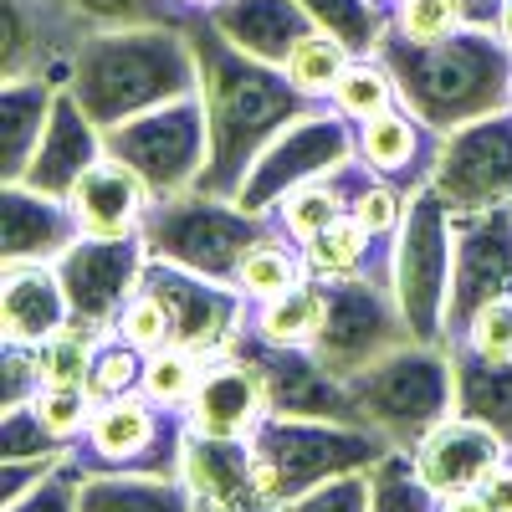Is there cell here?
<instances>
[{
  "label": "cell",
  "mask_w": 512,
  "mask_h": 512,
  "mask_svg": "<svg viewBox=\"0 0 512 512\" xmlns=\"http://www.w3.org/2000/svg\"><path fill=\"white\" fill-rule=\"evenodd\" d=\"M190 41H195V62H200L195 93H200L205 123H210V164H205L200 190L236 200L246 169L262 159V149L292 118H303L318 103L308 93H297L282 67L256 62L241 47H231L200 11L190 16Z\"/></svg>",
  "instance_id": "6da1fadb"
},
{
  "label": "cell",
  "mask_w": 512,
  "mask_h": 512,
  "mask_svg": "<svg viewBox=\"0 0 512 512\" xmlns=\"http://www.w3.org/2000/svg\"><path fill=\"white\" fill-rule=\"evenodd\" d=\"M379 57L395 72L400 103L436 134L512 108V41L492 21H472L446 41H405L390 31Z\"/></svg>",
  "instance_id": "7a4b0ae2"
},
{
  "label": "cell",
  "mask_w": 512,
  "mask_h": 512,
  "mask_svg": "<svg viewBox=\"0 0 512 512\" xmlns=\"http://www.w3.org/2000/svg\"><path fill=\"white\" fill-rule=\"evenodd\" d=\"M200 88V62L185 26H108L77 47L67 93L103 128L164 108Z\"/></svg>",
  "instance_id": "3957f363"
},
{
  "label": "cell",
  "mask_w": 512,
  "mask_h": 512,
  "mask_svg": "<svg viewBox=\"0 0 512 512\" xmlns=\"http://www.w3.org/2000/svg\"><path fill=\"white\" fill-rule=\"evenodd\" d=\"M349 395L359 405V420L400 446L415 451L446 415H456V369L446 344H415L405 338L400 349L374 359L369 369L349 374Z\"/></svg>",
  "instance_id": "277c9868"
},
{
  "label": "cell",
  "mask_w": 512,
  "mask_h": 512,
  "mask_svg": "<svg viewBox=\"0 0 512 512\" xmlns=\"http://www.w3.org/2000/svg\"><path fill=\"white\" fill-rule=\"evenodd\" d=\"M256 466H262L267 497L282 507L333 477L369 472V466L395 451L374 425L359 420H313V415H267L251 436Z\"/></svg>",
  "instance_id": "5b68a950"
},
{
  "label": "cell",
  "mask_w": 512,
  "mask_h": 512,
  "mask_svg": "<svg viewBox=\"0 0 512 512\" xmlns=\"http://www.w3.org/2000/svg\"><path fill=\"white\" fill-rule=\"evenodd\" d=\"M272 231H277V221L262 216V210H246L231 195L190 190L175 200H154L149 221H144V246L154 262H175L200 277L236 282L246 251Z\"/></svg>",
  "instance_id": "8992f818"
},
{
  "label": "cell",
  "mask_w": 512,
  "mask_h": 512,
  "mask_svg": "<svg viewBox=\"0 0 512 512\" xmlns=\"http://www.w3.org/2000/svg\"><path fill=\"white\" fill-rule=\"evenodd\" d=\"M390 251H395L390 282L410 338L415 344H446L451 282H456V216L431 185L410 190L405 221L390 236Z\"/></svg>",
  "instance_id": "52a82bcc"
},
{
  "label": "cell",
  "mask_w": 512,
  "mask_h": 512,
  "mask_svg": "<svg viewBox=\"0 0 512 512\" xmlns=\"http://www.w3.org/2000/svg\"><path fill=\"white\" fill-rule=\"evenodd\" d=\"M190 446L185 410H169L149 400L144 390H128L118 400H98L88 431H82L67 456L82 472H154L180 477V461Z\"/></svg>",
  "instance_id": "ba28073f"
},
{
  "label": "cell",
  "mask_w": 512,
  "mask_h": 512,
  "mask_svg": "<svg viewBox=\"0 0 512 512\" xmlns=\"http://www.w3.org/2000/svg\"><path fill=\"white\" fill-rule=\"evenodd\" d=\"M108 154L123 159L134 175L149 185L154 200H175L200 190L205 164H210V123L200 93H185L164 108H149L139 118H123L103 128Z\"/></svg>",
  "instance_id": "9c48e42d"
},
{
  "label": "cell",
  "mask_w": 512,
  "mask_h": 512,
  "mask_svg": "<svg viewBox=\"0 0 512 512\" xmlns=\"http://www.w3.org/2000/svg\"><path fill=\"white\" fill-rule=\"evenodd\" d=\"M390 262H395V251H384L379 262H369L364 272L323 282V292H328V323H323V333H318L313 354H318L338 379L369 369L374 359H384L390 349H400L405 338H410L405 313H400V303H395Z\"/></svg>",
  "instance_id": "30bf717a"
},
{
  "label": "cell",
  "mask_w": 512,
  "mask_h": 512,
  "mask_svg": "<svg viewBox=\"0 0 512 512\" xmlns=\"http://www.w3.org/2000/svg\"><path fill=\"white\" fill-rule=\"evenodd\" d=\"M349 159H359V123L344 118L333 103H318L303 118H292L282 134L262 149V159L246 169L236 200L246 210H262L267 216L282 195H292L297 185L338 175Z\"/></svg>",
  "instance_id": "8fae6325"
},
{
  "label": "cell",
  "mask_w": 512,
  "mask_h": 512,
  "mask_svg": "<svg viewBox=\"0 0 512 512\" xmlns=\"http://www.w3.org/2000/svg\"><path fill=\"white\" fill-rule=\"evenodd\" d=\"M139 287H149L169 308L175 344L200 359H226L251 328V297L236 282H216V277H200V272H185L175 262H154L149 256Z\"/></svg>",
  "instance_id": "7c38bea8"
},
{
  "label": "cell",
  "mask_w": 512,
  "mask_h": 512,
  "mask_svg": "<svg viewBox=\"0 0 512 512\" xmlns=\"http://www.w3.org/2000/svg\"><path fill=\"white\" fill-rule=\"evenodd\" d=\"M431 190L451 205V216L512 205V108L441 134Z\"/></svg>",
  "instance_id": "4fadbf2b"
},
{
  "label": "cell",
  "mask_w": 512,
  "mask_h": 512,
  "mask_svg": "<svg viewBox=\"0 0 512 512\" xmlns=\"http://www.w3.org/2000/svg\"><path fill=\"white\" fill-rule=\"evenodd\" d=\"M144 267H149L144 236H82L57 262V277L67 287L72 318L108 333L113 318L123 313V303L139 292Z\"/></svg>",
  "instance_id": "5bb4252c"
},
{
  "label": "cell",
  "mask_w": 512,
  "mask_h": 512,
  "mask_svg": "<svg viewBox=\"0 0 512 512\" xmlns=\"http://www.w3.org/2000/svg\"><path fill=\"white\" fill-rule=\"evenodd\" d=\"M241 359H251V369L262 374L267 390V410L272 415H313V420H359V405L349 395V384L338 379L313 349H282L267 344L246 328V338L231 349ZM364 425V420H359Z\"/></svg>",
  "instance_id": "9a60e30c"
},
{
  "label": "cell",
  "mask_w": 512,
  "mask_h": 512,
  "mask_svg": "<svg viewBox=\"0 0 512 512\" xmlns=\"http://www.w3.org/2000/svg\"><path fill=\"white\" fill-rule=\"evenodd\" d=\"M492 297H512V205L456 216V282H451L446 344Z\"/></svg>",
  "instance_id": "2e32d148"
},
{
  "label": "cell",
  "mask_w": 512,
  "mask_h": 512,
  "mask_svg": "<svg viewBox=\"0 0 512 512\" xmlns=\"http://www.w3.org/2000/svg\"><path fill=\"white\" fill-rule=\"evenodd\" d=\"M88 36H93V26L82 16H72L62 0H6L0 77H41L52 88H67L77 47Z\"/></svg>",
  "instance_id": "e0dca14e"
},
{
  "label": "cell",
  "mask_w": 512,
  "mask_h": 512,
  "mask_svg": "<svg viewBox=\"0 0 512 512\" xmlns=\"http://www.w3.org/2000/svg\"><path fill=\"white\" fill-rule=\"evenodd\" d=\"M82 241V226L62 195H47L36 185H6L0 190V267L16 262H62Z\"/></svg>",
  "instance_id": "ac0fdd59"
},
{
  "label": "cell",
  "mask_w": 512,
  "mask_h": 512,
  "mask_svg": "<svg viewBox=\"0 0 512 512\" xmlns=\"http://www.w3.org/2000/svg\"><path fill=\"white\" fill-rule=\"evenodd\" d=\"M267 410V390H262V374L251 369V359L226 354V359H210L200 390L185 405L190 420V436H216V441H251L256 425H262Z\"/></svg>",
  "instance_id": "d6986e66"
},
{
  "label": "cell",
  "mask_w": 512,
  "mask_h": 512,
  "mask_svg": "<svg viewBox=\"0 0 512 512\" xmlns=\"http://www.w3.org/2000/svg\"><path fill=\"white\" fill-rule=\"evenodd\" d=\"M103 154H108L103 123L62 88L57 103H52V123H47V134H41V144H36V154L26 164V180L21 185H36V190L67 200L77 190V180L88 175Z\"/></svg>",
  "instance_id": "ffe728a7"
},
{
  "label": "cell",
  "mask_w": 512,
  "mask_h": 512,
  "mask_svg": "<svg viewBox=\"0 0 512 512\" xmlns=\"http://www.w3.org/2000/svg\"><path fill=\"white\" fill-rule=\"evenodd\" d=\"M410 456H415V472L425 477V487L436 497H446V492H461V487H477L492 466H502L512 456V446L482 420L446 415Z\"/></svg>",
  "instance_id": "44dd1931"
},
{
  "label": "cell",
  "mask_w": 512,
  "mask_h": 512,
  "mask_svg": "<svg viewBox=\"0 0 512 512\" xmlns=\"http://www.w3.org/2000/svg\"><path fill=\"white\" fill-rule=\"evenodd\" d=\"M436 154H441V134L425 118H415L405 103L374 113L369 123H359V159L374 169L379 180L400 185L405 195L431 185L436 175Z\"/></svg>",
  "instance_id": "7402d4cb"
},
{
  "label": "cell",
  "mask_w": 512,
  "mask_h": 512,
  "mask_svg": "<svg viewBox=\"0 0 512 512\" xmlns=\"http://www.w3.org/2000/svg\"><path fill=\"white\" fill-rule=\"evenodd\" d=\"M67 205H72L82 236H144L154 195H149V185L123 159L103 154L88 175L77 180V190L67 195Z\"/></svg>",
  "instance_id": "603a6c76"
},
{
  "label": "cell",
  "mask_w": 512,
  "mask_h": 512,
  "mask_svg": "<svg viewBox=\"0 0 512 512\" xmlns=\"http://www.w3.org/2000/svg\"><path fill=\"white\" fill-rule=\"evenodd\" d=\"M200 16L216 26L231 47H241L256 62H272V67H282L297 41L308 31H318V21L297 6V0H210Z\"/></svg>",
  "instance_id": "cb8c5ba5"
},
{
  "label": "cell",
  "mask_w": 512,
  "mask_h": 512,
  "mask_svg": "<svg viewBox=\"0 0 512 512\" xmlns=\"http://www.w3.org/2000/svg\"><path fill=\"white\" fill-rule=\"evenodd\" d=\"M67 323H72V303L52 262L0 267V333H6V344L36 349Z\"/></svg>",
  "instance_id": "d4e9b609"
},
{
  "label": "cell",
  "mask_w": 512,
  "mask_h": 512,
  "mask_svg": "<svg viewBox=\"0 0 512 512\" xmlns=\"http://www.w3.org/2000/svg\"><path fill=\"white\" fill-rule=\"evenodd\" d=\"M180 477L190 482V492L210 507H262L267 482L262 466H256L251 441H216V436H190Z\"/></svg>",
  "instance_id": "484cf974"
},
{
  "label": "cell",
  "mask_w": 512,
  "mask_h": 512,
  "mask_svg": "<svg viewBox=\"0 0 512 512\" xmlns=\"http://www.w3.org/2000/svg\"><path fill=\"white\" fill-rule=\"evenodd\" d=\"M57 93L62 88L41 77H6V88H0V180L6 185L26 180V164L52 123Z\"/></svg>",
  "instance_id": "4316f807"
},
{
  "label": "cell",
  "mask_w": 512,
  "mask_h": 512,
  "mask_svg": "<svg viewBox=\"0 0 512 512\" xmlns=\"http://www.w3.org/2000/svg\"><path fill=\"white\" fill-rule=\"evenodd\" d=\"M82 512H200V497L185 477L82 472Z\"/></svg>",
  "instance_id": "83f0119b"
},
{
  "label": "cell",
  "mask_w": 512,
  "mask_h": 512,
  "mask_svg": "<svg viewBox=\"0 0 512 512\" xmlns=\"http://www.w3.org/2000/svg\"><path fill=\"white\" fill-rule=\"evenodd\" d=\"M451 349V369H456V415L466 420H482L512 446V364L482 359L461 344Z\"/></svg>",
  "instance_id": "f1b7e54d"
},
{
  "label": "cell",
  "mask_w": 512,
  "mask_h": 512,
  "mask_svg": "<svg viewBox=\"0 0 512 512\" xmlns=\"http://www.w3.org/2000/svg\"><path fill=\"white\" fill-rule=\"evenodd\" d=\"M323 323H328V292L318 277H303L267 303H251V333L282 349H313Z\"/></svg>",
  "instance_id": "f546056e"
},
{
  "label": "cell",
  "mask_w": 512,
  "mask_h": 512,
  "mask_svg": "<svg viewBox=\"0 0 512 512\" xmlns=\"http://www.w3.org/2000/svg\"><path fill=\"white\" fill-rule=\"evenodd\" d=\"M390 246H379V236H369L349 210L338 221H328L313 241H303V262H308V277L318 282H333V277H354L364 272L369 262H379V256Z\"/></svg>",
  "instance_id": "4dcf8cb0"
},
{
  "label": "cell",
  "mask_w": 512,
  "mask_h": 512,
  "mask_svg": "<svg viewBox=\"0 0 512 512\" xmlns=\"http://www.w3.org/2000/svg\"><path fill=\"white\" fill-rule=\"evenodd\" d=\"M323 31H333L354 57H374L390 36V6L384 0H297Z\"/></svg>",
  "instance_id": "1f68e13d"
},
{
  "label": "cell",
  "mask_w": 512,
  "mask_h": 512,
  "mask_svg": "<svg viewBox=\"0 0 512 512\" xmlns=\"http://www.w3.org/2000/svg\"><path fill=\"white\" fill-rule=\"evenodd\" d=\"M472 21L497 26V11L487 0H395L390 6V31L405 41H446Z\"/></svg>",
  "instance_id": "d6a6232c"
},
{
  "label": "cell",
  "mask_w": 512,
  "mask_h": 512,
  "mask_svg": "<svg viewBox=\"0 0 512 512\" xmlns=\"http://www.w3.org/2000/svg\"><path fill=\"white\" fill-rule=\"evenodd\" d=\"M349 62H354V52H349L333 31L318 26V31H308V36L292 47V57L282 62V72L292 77L297 93H308L313 103H328L333 88H338V77L349 72Z\"/></svg>",
  "instance_id": "836d02e7"
},
{
  "label": "cell",
  "mask_w": 512,
  "mask_h": 512,
  "mask_svg": "<svg viewBox=\"0 0 512 512\" xmlns=\"http://www.w3.org/2000/svg\"><path fill=\"white\" fill-rule=\"evenodd\" d=\"M308 277V262H303V246H287V236L282 231H272V236H262L251 251H246V262H241V272H236V287L251 297V303H267V297H277V292H287V287H297Z\"/></svg>",
  "instance_id": "e575fe53"
},
{
  "label": "cell",
  "mask_w": 512,
  "mask_h": 512,
  "mask_svg": "<svg viewBox=\"0 0 512 512\" xmlns=\"http://www.w3.org/2000/svg\"><path fill=\"white\" fill-rule=\"evenodd\" d=\"M349 210V200H344V185H338V175H328V180H313V185H297L292 195H282L267 216L277 221V231L287 236V241H313L328 221H338Z\"/></svg>",
  "instance_id": "d590c367"
},
{
  "label": "cell",
  "mask_w": 512,
  "mask_h": 512,
  "mask_svg": "<svg viewBox=\"0 0 512 512\" xmlns=\"http://www.w3.org/2000/svg\"><path fill=\"white\" fill-rule=\"evenodd\" d=\"M328 103L344 113V118H354V123H369L374 113H384V108H395V103H400L395 72L384 67L379 52H374V57H354L349 72L338 77V88H333Z\"/></svg>",
  "instance_id": "8d00e7d4"
},
{
  "label": "cell",
  "mask_w": 512,
  "mask_h": 512,
  "mask_svg": "<svg viewBox=\"0 0 512 512\" xmlns=\"http://www.w3.org/2000/svg\"><path fill=\"white\" fill-rule=\"evenodd\" d=\"M369 487H374V512H441V497L425 487V477L415 472V456L400 446L369 466Z\"/></svg>",
  "instance_id": "74e56055"
},
{
  "label": "cell",
  "mask_w": 512,
  "mask_h": 512,
  "mask_svg": "<svg viewBox=\"0 0 512 512\" xmlns=\"http://www.w3.org/2000/svg\"><path fill=\"white\" fill-rule=\"evenodd\" d=\"M205 364L210 359H200V354H190L180 344L154 349V354H144V384H139V390L149 400L169 405V410H185L190 395L200 390V379H205Z\"/></svg>",
  "instance_id": "f35d334b"
},
{
  "label": "cell",
  "mask_w": 512,
  "mask_h": 512,
  "mask_svg": "<svg viewBox=\"0 0 512 512\" xmlns=\"http://www.w3.org/2000/svg\"><path fill=\"white\" fill-rule=\"evenodd\" d=\"M98 344H103V328L72 318L62 333L47 338V344H36L41 379H47V384H88V369L98 359Z\"/></svg>",
  "instance_id": "ab89813d"
},
{
  "label": "cell",
  "mask_w": 512,
  "mask_h": 512,
  "mask_svg": "<svg viewBox=\"0 0 512 512\" xmlns=\"http://www.w3.org/2000/svg\"><path fill=\"white\" fill-rule=\"evenodd\" d=\"M72 16H82L93 31L108 26H185L195 11H185L180 0H62Z\"/></svg>",
  "instance_id": "60d3db41"
},
{
  "label": "cell",
  "mask_w": 512,
  "mask_h": 512,
  "mask_svg": "<svg viewBox=\"0 0 512 512\" xmlns=\"http://www.w3.org/2000/svg\"><path fill=\"white\" fill-rule=\"evenodd\" d=\"M108 333H118L123 344H134L139 354H154V349H169V344H175V318H169V308L159 303L149 287H139V292L123 303V313L113 318Z\"/></svg>",
  "instance_id": "b9f144b4"
},
{
  "label": "cell",
  "mask_w": 512,
  "mask_h": 512,
  "mask_svg": "<svg viewBox=\"0 0 512 512\" xmlns=\"http://www.w3.org/2000/svg\"><path fill=\"white\" fill-rule=\"evenodd\" d=\"M144 384V354L134 344H123L118 333H103V344H98V359L88 369V390L93 400H118L128 390H139Z\"/></svg>",
  "instance_id": "7bdbcfd3"
},
{
  "label": "cell",
  "mask_w": 512,
  "mask_h": 512,
  "mask_svg": "<svg viewBox=\"0 0 512 512\" xmlns=\"http://www.w3.org/2000/svg\"><path fill=\"white\" fill-rule=\"evenodd\" d=\"M67 441L47 431L36 405H6L0 415V461H36V456H62Z\"/></svg>",
  "instance_id": "ee69618b"
},
{
  "label": "cell",
  "mask_w": 512,
  "mask_h": 512,
  "mask_svg": "<svg viewBox=\"0 0 512 512\" xmlns=\"http://www.w3.org/2000/svg\"><path fill=\"white\" fill-rule=\"evenodd\" d=\"M36 415L47 420V431L57 436V441H77L82 431H88V420H93V410H98V400H93V390L88 384H47L36 400Z\"/></svg>",
  "instance_id": "f6af8a7d"
},
{
  "label": "cell",
  "mask_w": 512,
  "mask_h": 512,
  "mask_svg": "<svg viewBox=\"0 0 512 512\" xmlns=\"http://www.w3.org/2000/svg\"><path fill=\"white\" fill-rule=\"evenodd\" d=\"M405 205H410V195H405L400 185H390V180L369 175V180L354 190V200H349V216H354L369 236L390 241V236L400 231V221H405Z\"/></svg>",
  "instance_id": "bcb514c9"
},
{
  "label": "cell",
  "mask_w": 512,
  "mask_h": 512,
  "mask_svg": "<svg viewBox=\"0 0 512 512\" xmlns=\"http://www.w3.org/2000/svg\"><path fill=\"white\" fill-rule=\"evenodd\" d=\"M451 344L472 349L482 359H497V364H512V297H492L487 308H477Z\"/></svg>",
  "instance_id": "7dc6e473"
},
{
  "label": "cell",
  "mask_w": 512,
  "mask_h": 512,
  "mask_svg": "<svg viewBox=\"0 0 512 512\" xmlns=\"http://www.w3.org/2000/svg\"><path fill=\"white\" fill-rule=\"evenodd\" d=\"M282 512H374V487L369 472H349V477H333L303 497L282 502Z\"/></svg>",
  "instance_id": "c3c4849f"
},
{
  "label": "cell",
  "mask_w": 512,
  "mask_h": 512,
  "mask_svg": "<svg viewBox=\"0 0 512 512\" xmlns=\"http://www.w3.org/2000/svg\"><path fill=\"white\" fill-rule=\"evenodd\" d=\"M0 512H82V466L67 456L47 482H36L26 497H16Z\"/></svg>",
  "instance_id": "681fc988"
},
{
  "label": "cell",
  "mask_w": 512,
  "mask_h": 512,
  "mask_svg": "<svg viewBox=\"0 0 512 512\" xmlns=\"http://www.w3.org/2000/svg\"><path fill=\"white\" fill-rule=\"evenodd\" d=\"M0 400L6 405H31L41 390H47V379H41V359L31 344H6V354H0Z\"/></svg>",
  "instance_id": "f907efd6"
},
{
  "label": "cell",
  "mask_w": 512,
  "mask_h": 512,
  "mask_svg": "<svg viewBox=\"0 0 512 512\" xmlns=\"http://www.w3.org/2000/svg\"><path fill=\"white\" fill-rule=\"evenodd\" d=\"M62 461H67V451H62V456H36V461H0V507H11V502L26 497L36 482H47Z\"/></svg>",
  "instance_id": "816d5d0a"
},
{
  "label": "cell",
  "mask_w": 512,
  "mask_h": 512,
  "mask_svg": "<svg viewBox=\"0 0 512 512\" xmlns=\"http://www.w3.org/2000/svg\"><path fill=\"white\" fill-rule=\"evenodd\" d=\"M477 492H482L487 512H512V456L502 466H492V472L477 482Z\"/></svg>",
  "instance_id": "f5cc1de1"
},
{
  "label": "cell",
  "mask_w": 512,
  "mask_h": 512,
  "mask_svg": "<svg viewBox=\"0 0 512 512\" xmlns=\"http://www.w3.org/2000/svg\"><path fill=\"white\" fill-rule=\"evenodd\" d=\"M441 512H487V502H482L477 487H461V492H446L441 497Z\"/></svg>",
  "instance_id": "db71d44e"
},
{
  "label": "cell",
  "mask_w": 512,
  "mask_h": 512,
  "mask_svg": "<svg viewBox=\"0 0 512 512\" xmlns=\"http://www.w3.org/2000/svg\"><path fill=\"white\" fill-rule=\"evenodd\" d=\"M200 512H282L277 502H262V507H210V502H200Z\"/></svg>",
  "instance_id": "11a10c76"
},
{
  "label": "cell",
  "mask_w": 512,
  "mask_h": 512,
  "mask_svg": "<svg viewBox=\"0 0 512 512\" xmlns=\"http://www.w3.org/2000/svg\"><path fill=\"white\" fill-rule=\"evenodd\" d=\"M497 26H502V36L512 41V0H502V11H497Z\"/></svg>",
  "instance_id": "9f6ffc18"
},
{
  "label": "cell",
  "mask_w": 512,
  "mask_h": 512,
  "mask_svg": "<svg viewBox=\"0 0 512 512\" xmlns=\"http://www.w3.org/2000/svg\"><path fill=\"white\" fill-rule=\"evenodd\" d=\"M180 6H185V11H205V6H210V0H180Z\"/></svg>",
  "instance_id": "6f0895ef"
},
{
  "label": "cell",
  "mask_w": 512,
  "mask_h": 512,
  "mask_svg": "<svg viewBox=\"0 0 512 512\" xmlns=\"http://www.w3.org/2000/svg\"><path fill=\"white\" fill-rule=\"evenodd\" d=\"M487 6H492V11H502V0H487Z\"/></svg>",
  "instance_id": "680465c9"
},
{
  "label": "cell",
  "mask_w": 512,
  "mask_h": 512,
  "mask_svg": "<svg viewBox=\"0 0 512 512\" xmlns=\"http://www.w3.org/2000/svg\"><path fill=\"white\" fill-rule=\"evenodd\" d=\"M384 6H395V0H384Z\"/></svg>",
  "instance_id": "91938a15"
}]
</instances>
